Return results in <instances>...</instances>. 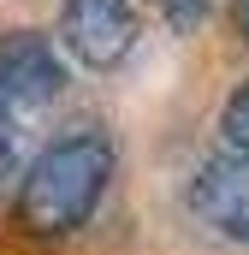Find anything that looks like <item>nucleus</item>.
<instances>
[{
	"mask_svg": "<svg viewBox=\"0 0 249 255\" xmlns=\"http://www.w3.org/2000/svg\"><path fill=\"white\" fill-rule=\"evenodd\" d=\"M24 166H30V154H24V125L0 119V190H12V184L24 178Z\"/></svg>",
	"mask_w": 249,
	"mask_h": 255,
	"instance_id": "423d86ee",
	"label": "nucleus"
},
{
	"mask_svg": "<svg viewBox=\"0 0 249 255\" xmlns=\"http://www.w3.org/2000/svg\"><path fill=\"white\" fill-rule=\"evenodd\" d=\"M119 178V136L107 125H65L30 148L24 178L12 184V226L30 244H71Z\"/></svg>",
	"mask_w": 249,
	"mask_h": 255,
	"instance_id": "f257e3e1",
	"label": "nucleus"
},
{
	"mask_svg": "<svg viewBox=\"0 0 249 255\" xmlns=\"http://www.w3.org/2000/svg\"><path fill=\"white\" fill-rule=\"evenodd\" d=\"M232 30H238V42L249 48V0H232Z\"/></svg>",
	"mask_w": 249,
	"mask_h": 255,
	"instance_id": "6e6552de",
	"label": "nucleus"
},
{
	"mask_svg": "<svg viewBox=\"0 0 249 255\" xmlns=\"http://www.w3.org/2000/svg\"><path fill=\"white\" fill-rule=\"evenodd\" d=\"M154 12L166 18L172 36H196V24L214 18V0H154Z\"/></svg>",
	"mask_w": 249,
	"mask_h": 255,
	"instance_id": "0eeeda50",
	"label": "nucleus"
},
{
	"mask_svg": "<svg viewBox=\"0 0 249 255\" xmlns=\"http://www.w3.org/2000/svg\"><path fill=\"white\" fill-rule=\"evenodd\" d=\"M54 42L83 71H119L142 42V6L136 0H60Z\"/></svg>",
	"mask_w": 249,
	"mask_h": 255,
	"instance_id": "7ed1b4c3",
	"label": "nucleus"
},
{
	"mask_svg": "<svg viewBox=\"0 0 249 255\" xmlns=\"http://www.w3.org/2000/svg\"><path fill=\"white\" fill-rule=\"evenodd\" d=\"M184 214L208 238L249 250V154H202L184 178Z\"/></svg>",
	"mask_w": 249,
	"mask_h": 255,
	"instance_id": "20e7f679",
	"label": "nucleus"
},
{
	"mask_svg": "<svg viewBox=\"0 0 249 255\" xmlns=\"http://www.w3.org/2000/svg\"><path fill=\"white\" fill-rule=\"evenodd\" d=\"M71 83L54 30L36 24H0V119L30 125L42 107H54Z\"/></svg>",
	"mask_w": 249,
	"mask_h": 255,
	"instance_id": "f03ea898",
	"label": "nucleus"
},
{
	"mask_svg": "<svg viewBox=\"0 0 249 255\" xmlns=\"http://www.w3.org/2000/svg\"><path fill=\"white\" fill-rule=\"evenodd\" d=\"M220 142L232 154H249V77L232 83V95L220 101Z\"/></svg>",
	"mask_w": 249,
	"mask_h": 255,
	"instance_id": "39448f33",
	"label": "nucleus"
}]
</instances>
